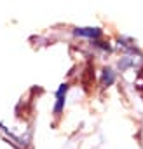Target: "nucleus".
<instances>
[{"instance_id": "nucleus-1", "label": "nucleus", "mask_w": 143, "mask_h": 149, "mask_svg": "<svg viewBox=\"0 0 143 149\" xmlns=\"http://www.w3.org/2000/svg\"><path fill=\"white\" fill-rule=\"evenodd\" d=\"M66 91H68V84H61L59 90H58V93H56V107H54V112H56V114H59V112L63 111Z\"/></svg>"}, {"instance_id": "nucleus-2", "label": "nucleus", "mask_w": 143, "mask_h": 149, "mask_svg": "<svg viewBox=\"0 0 143 149\" xmlns=\"http://www.w3.org/2000/svg\"><path fill=\"white\" fill-rule=\"evenodd\" d=\"M77 35H84V37H98L101 33L100 28H77L75 30Z\"/></svg>"}, {"instance_id": "nucleus-3", "label": "nucleus", "mask_w": 143, "mask_h": 149, "mask_svg": "<svg viewBox=\"0 0 143 149\" xmlns=\"http://www.w3.org/2000/svg\"><path fill=\"white\" fill-rule=\"evenodd\" d=\"M113 79H115L113 70H112V68H105V70H103V84L110 86V84L113 83Z\"/></svg>"}]
</instances>
